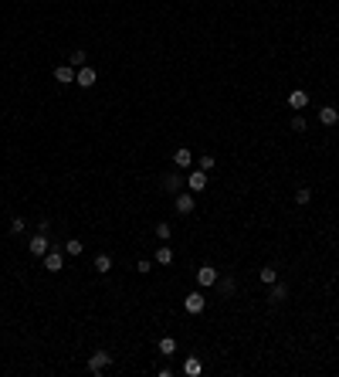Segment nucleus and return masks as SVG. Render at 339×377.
Returning a JSON list of instances; mask_svg holds the SVG:
<instances>
[{"label":"nucleus","mask_w":339,"mask_h":377,"mask_svg":"<svg viewBox=\"0 0 339 377\" xmlns=\"http://www.w3.org/2000/svg\"><path fill=\"white\" fill-rule=\"evenodd\" d=\"M109 364H112V354H109V350H95V354L89 357V374H105V370H109Z\"/></svg>","instance_id":"obj_1"},{"label":"nucleus","mask_w":339,"mask_h":377,"mask_svg":"<svg viewBox=\"0 0 339 377\" xmlns=\"http://www.w3.org/2000/svg\"><path fill=\"white\" fill-rule=\"evenodd\" d=\"M48 248H51V245H48V235H45V231H37V235L31 238V245H27V251H31L34 258H45Z\"/></svg>","instance_id":"obj_2"},{"label":"nucleus","mask_w":339,"mask_h":377,"mask_svg":"<svg viewBox=\"0 0 339 377\" xmlns=\"http://www.w3.org/2000/svg\"><path fill=\"white\" fill-rule=\"evenodd\" d=\"M95 79H99V75H95V68H92V65L75 68V85H81V89H92V85H95Z\"/></svg>","instance_id":"obj_3"},{"label":"nucleus","mask_w":339,"mask_h":377,"mask_svg":"<svg viewBox=\"0 0 339 377\" xmlns=\"http://www.w3.org/2000/svg\"><path fill=\"white\" fill-rule=\"evenodd\" d=\"M197 286H217V269L214 265H200V269H197Z\"/></svg>","instance_id":"obj_4"},{"label":"nucleus","mask_w":339,"mask_h":377,"mask_svg":"<svg viewBox=\"0 0 339 377\" xmlns=\"http://www.w3.org/2000/svg\"><path fill=\"white\" fill-rule=\"evenodd\" d=\"M183 309H187V313H203V309H207V299H203V292H190V296L183 299Z\"/></svg>","instance_id":"obj_5"},{"label":"nucleus","mask_w":339,"mask_h":377,"mask_svg":"<svg viewBox=\"0 0 339 377\" xmlns=\"http://www.w3.org/2000/svg\"><path fill=\"white\" fill-rule=\"evenodd\" d=\"M285 299H288V286H285V282H271V292H268V303H271V306H282Z\"/></svg>","instance_id":"obj_6"},{"label":"nucleus","mask_w":339,"mask_h":377,"mask_svg":"<svg viewBox=\"0 0 339 377\" xmlns=\"http://www.w3.org/2000/svg\"><path fill=\"white\" fill-rule=\"evenodd\" d=\"M319 123H322V126H336L339 123V109H336V105H322V109H319Z\"/></svg>","instance_id":"obj_7"},{"label":"nucleus","mask_w":339,"mask_h":377,"mask_svg":"<svg viewBox=\"0 0 339 377\" xmlns=\"http://www.w3.org/2000/svg\"><path fill=\"white\" fill-rule=\"evenodd\" d=\"M187 187H190V191H203V187H207V170H200V167H197V170L187 177Z\"/></svg>","instance_id":"obj_8"},{"label":"nucleus","mask_w":339,"mask_h":377,"mask_svg":"<svg viewBox=\"0 0 339 377\" xmlns=\"http://www.w3.org/2000/svg\"><path fill=\"white\" fill-rule=\"evenodd\" d=\"M61 265H65L61 251H51V248H48V255H45V269H48V272H61Z\"/></svg>","instance_id":"obj_9"},{"label":"nucleus","mask_w":339,"mask_h":377,"mask_svg":"<svg viewBox=\"0 0 339 377\" xmlns=\"http://www.w3.org/2000/svg\"><path fill=\"white\" fill-rule=\"evenodd\" d=\"M183 374H187V377H200L203 374L200 357H187V360H183Z\"/></svg>","instance_id":"obj_10"},{"label":"nucleus","mask_w":339,"mask_h":377,"mask_svg":"<svg viewBox=\"0 0 339 377\" xmlns=\"http://www.w3.org/2000/svg\"><path fill=\"white\" fill-rule=\"evenodd\" d=\"M55 82L71 85V82H75V68H71V65H58V68H55Z\"/></svg>","instance_id":"obj_11"},{"label":"nucleus","mask_w":339,"mask_h":377,"mask_svg":"<svg viewBox=\"0 0 339 377\" xmlns=\"http://www.w3.org/2000/svg\"><path fill=\"white\" fill-rule=\"evenodd\" d=\"M173 163H177L180 170H187V167H190V163H193V153H190V149H187V146H180V149H177V153H173Z\"/></svg>","instance_id":"obj_12"},{"label":"nucleus","mask_w":339,"mask_h":377,"mask_svg":"<svg viewBox=\"0 0 339 377\" xmlns=\"http://www.w3.org/2000/svg\"><path fill=\"white\" fill-rule=\"evenodd\" d=\"M288 105H292V109H305V105H309V92H305V89H295L292 95H288Z\"/></svg>","instance_id":"obj_13"},{"label":"nucleus","mask_w":339,"mask_h":377,"mask_svg":"<svg viewBox=\"0 0 339 377\" xmlns=\"http://www.w3.org/2000/svg\"><path fill=\"white\" fill-rule=\"evenodd\" d=\"M156 350H159L163 357H173V354H177V340H173V336H159Z\"/></svg>","instance_id":"obj_14"},{"label":"nucleus","mask_w":339,"mask_h":377,"mask_svg":"<svg viewBox=\"0 0 339 377\" xmlns=\"http://www.w3.org/2000/svg\"><path fill=\"white\" fill-rule=\"evenodd\" d=\"M193 211V194H177V214H190Z\"/></svg>","instance_id":"obj_15"},{"label":"nucleus","mask_w":339,"mask_h":377,"mask_svg":"<svg viewBox=\"0 0 339 377\" xmlns=\"http://www.w3.org/2000/svg\"><path fill=\"white\" fill-rule=\"evenodd\" d=\"M153 262H156V265H169V262H173V248H169V245H159Z\"/></svg>","instance_id":"obj_16"},{"label":"nucleus","mask_w":339,"mask_h":377,"mask_svg":"<svg viewBox=\"0 0 339 377\" xmlns=\"http://www.w3.org/2000/svg\"><path fill=\"white\" fill-rule=\"evenodd\" d=\"M217 286H221V292H224V296H234V292H237V282L231 279V275H224V279L217 275Z\"/></svg>","instance_id":"obj_17"},{"label":"nucleus","mask_w":339,"mask_h":377,"mask_svg":"<svg viewBox=\"0 0 339 377\" xmlns=\"http://www.w3.org/2000/svg\"><path fill=\"white\" fill-rule=\"evenodd\" d=\"M261 282H265V286H271V282H278V269H275V265H265V269H261Z\"/></svg>","instance_id":"obj_18"},{"label":"nucleus","mask_w":339,"mask_h":377,"mask_svg":"<svg viewBox=\"0 0 339 377\" xmlns=\"http://www.w3.org/2000/svg\"><path fill=\"white\" fill-rule=\"evenodd\" d=\"M163 187H166V191H180L183 177H180V173H166V177H163Z\"/></svg>","instance_id":"obj_19"},{"label":"nucleus","mask_w":339,"mask_h":377,"mask_svg":"<svg viewBox=\"0 0 339 377\" xmlns=\"http://www.w3.org/2000/svg\"><path fill=\"white\" fill-rule=\"evenodd\" d=\"M95 272H109V269H112V258H109V255H105V251H102V255H95Z\"/></svg>","instance_id":"obj_20"},{"label":"nucleus","mask_w":339,"mask_h":377,"mask_svg":"<svg viewBox=\"0 0 339 377\" xmlns=\"http://www.w3.org/2000/svg\"><path fill=\"white\" fill-rule=\"evenodd\" d=\"M65 251H68V255H81V251H85V245H81L78 238H68V241H65Z\"/></svg>","instance_id":"obj_21"},{"label":"nucleus","mask_w":339,"mask_h":377,"mask_svg":"<svg viewBox=\"0 0 339 377\" xmlns=\"http://www.w3.org/2000/svg\"><path fill=\"white\" fill-rule=\"evenodd\" d=\"M85 58H89V55H85V51L78 48V51H71V58H68V65H71V68H81V65H85Z\"/></svg>","instance_id":"obj_22"},{"label":"nucleus","mask_w":339,"mask_h":377,"mask_svg":"<svg viewBox=\"0 0 339 377\" xmlns=\"http://www.w3.org/2000/svg\"><path fill=\"white\" fill-rule=\"evenodd\" d=\"M309 201H312V191H309V187H299V191H295V204H309Z\"/></svg>","instance_id":"obj_23"},{"label":"nucleus","mask_w":339,"mask_h":377,"mask_svg":"<svg viewBox=\"0 0 339 377\" xmlns=\"http://www.w3.org/2000/svg\"><path fill=\"white\" fill-rule=\"evenodd\" d=\"M197 167H200V170H214V167H217V160L210 157V153H203L200 160H197Z\"/></svg>","instance_id":"obj_24"},{"label":"nucleus","mask_w":339,"mask_h":377,"mask_svg":"<svg viewBox=\"0 0 339 377\" xmlns=\"http://www.w3.org/2000/svg\"><path fill=\"white\" fill-rule=\"evenodd\" d=\"M24 228H27V224H24V217H11V235H21Z\"/></svg>","instance_id":"obj_25"},{"label":"nucleus","mask_w":339,"mask_h":377,"mask_svg":"<svg viewBox=\"0 0 339 377\" xmlns=\"http://www.w3.org/2000/svg\"><path fill=\"white\" fill-rule=\"evenodd\" d=\"M156 238H163V241L169 238V221H159L156 224Z\"/></svg>","instance_id":"obj_26"},{"label":"nucleus","mask_w":339,"mask_h":377,"mask_svg":"<svg viewBox=\"0 0 339 377\" xmlns=\"http://www.w3.org/2000/svg\"><path fill=\"white\" fill-rule=\"evenodd\" d=\"M136 272H153V262H149V258H139V262H136Z\"/></svg>","instance_id":"obj_27"},{"label":"nucleus","mask_w":339,"mask_h":377,"mask_svg":"<svg viewBox=\"0 0 339 377\" xmlns=\"http://www.w3.org/2000/svg\"><path fill=\"white\" fill-rule=\"evenodd\" d=\"M292 129L295 133H305V116H292Z\"/></svg>","instance_id":"obj_28"},{"label":"nucleus","mask_w":339,"mask_h":377,"mask_svg":"<svg viewBox=\"0 0 339 377\" xmlns=\"http://www.w3.org/2000/svg\"><path fill=\"white\" fill-rule=\"evenodd\" d=\"M37 231H45V235H48V231H51V221H48V217H41V221H37Z\"/></svg>","instance_id":"obj_29"}]
</instances>
